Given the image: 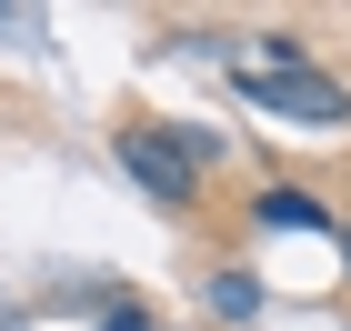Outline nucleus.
Wrapping results in <instances>:
<instances>
[{
    "instance_id": "1",
    "label": "nucleus",
    "mask_w": 351,
    "mask_h": 331,
    "mask_svg": "<svg viewBox=\"0 0 351 331\" xmlns=\"http://www.w3.org/2000/svg\"><path fill=\"white\" fill-rule=\"evenodd\" d=\"M110 151H121V171H131V181L161 201V211H191V201H201V171L181 161V140H171V131H151V121H121V131H110Z\"/></svg>"
},
{
    "instance_id": "2",
    "label": "nucleus",
    "mask_w": 351,
    "mask_h": 331,
    "mask_svg": "<svg viewBox=\"0 0 351 331\" xmlns=\"http://www.w3.org/2000/svg\"><path fill=\"white\" fill-rule=\"evenodd\" d=\"M241 101L281 110V121H301V131H341L351 121V90L331 81V71H241Z\"/></svg>"
},
{
    "instance_id": "3",
    "label": "nucleus",
    "mask_w": 351,
    "mask_h": 331,
    "mask_svg": "<svg viewBox=\"0 0 351 331\" xmlns=\"http://www.w3.org/2000/svg\"><path fill=\"white\" fill-rule=\"evenodd\" d=\"M251 221H261V231H322V241H331V201L301 191V181H271V191L251 201Z\"/></svg>"
},
{
    "instance_id": "4",
    "label": "nucleus",
    "mask_w": 351,
    "mask_h": 331,
    "mask_svg": "<svg viewBox=\"0 0 351 331\" xmlns=\"http://www.w3.org/2000/svg\"><path fill=\"white\" fill-rule=\"evenodd\" d=\"M211 311H221V321H251V311H261V281H251L241 261H231V271H211Z\"/></svg>"
},
{
    "instance_id": "5",
    "label": "nucleus",
    "mask_w": 351,
    "mask_h": 331,
    "mask_svg": "<svg viewBox=\"0 0 351 331\" xmlns=\"http://www.w3.org/2000/svg\"><path fill=\"white\" fill-rule=\"evenodd\" d=\"M261 71H311V40H291V30H261Z\"/></svg>"
},
{
    "instance_id": "6",
    "label": "nucleus",
    "mask_w": 351,
    "mask_h": 331,
    "mask_svg": "<svg viewBox=\"0 0 351 331\" xmlns=\"http://www.w3.org/2000/svg\"><path fill=\"white\" fill-rule=\"evenodd\" d=\"M101 331H151V311H141V302H110V321Z\"/></svg>"
},
{
    "instance_id": "7",
    "label": "nucleus",
    "mask_w": 351,
    "mask_h": 331,
    "mask_svg": "<svg viewBox=\"0 0 351 331\" xmlns=\"http://www.w3.org/2000/svg\"><path fill=\"white\" fill-rule=\"evenodd\" d=\"M0 331H21V321H10V311H0Z\"/></svg>"
},
{
    "instance_id": "8",
    "label": "nucleus",
    "mask_w": 351,
    "mask_h": 331,
    "mask_svg": "<svg viewBox=\"0 0 351 331\" xmlns=\"http://www.w3.org/2000/svg\"><path fill=\"white\" fill-rule=\"evenodd\" d=\"M341 261H351V231H341Z\"/></svg>"
},
{
    "instance_id": "9",
    "label": "nucleus",
    "mask_w": 351,
    "mask_h": 331,
    "mask_svg": "<svg viewBox=\"0 0 351 331\" xmlns=\"http://www.w3.org/2000/svg\"><path fill=\"white\" fill-rule=\"evenodd\" d=\"M0 30H10V10H0Z\"/></svg>"
}]
</instances>
